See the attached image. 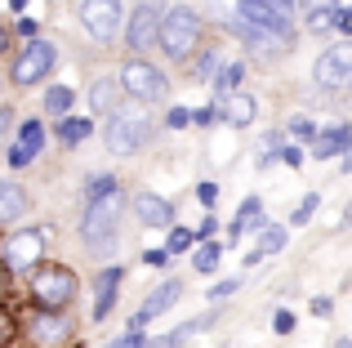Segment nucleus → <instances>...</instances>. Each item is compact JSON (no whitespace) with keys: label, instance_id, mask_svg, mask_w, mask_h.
<instances>
[{"label":"nucleus","instance_id":"obj_1","mask_svg":"<svg viewBox=\"0 0 352 348\" xmlns=\"http://www.w3.org/2000/svg\"><path fill=\"white\" fill-rule=\"evenodd\" d=\"M125 215V188L116 179H94L85 188V215H80V237H85L89 250L116 254V224Z\"/></svg>","mask_w":352,"mask_h":348},{"label":"nucleus","instance_id":"obj_2","mask_svg":"<svg viewBox=\"0 0 352 348\" xmlns=\"http://www.w3.org/2000/svg\"><path fill=\"white\" fill-rule=\"evenodd\" d=\"M201 36H206V23L192 5H170L165 14V27H161V54L170 63H192L201 50Z\"/></svg>","mask_w":352,"mask_h":348},{"label":"nucleus","instance_id":"obj_3","mask_svg":"<svg viewBox=\"0 0 352 348\" xmlns=\"http://www.w3.org/2000/svg\"><path fill=\"white\" fill-rule=\"evenodd\" d=\"M32 299L41 313H63L76 299V272L67 263H41L32 272Z\"/></svg>","mask_w":352,"mask_h":348},{"label":"nucleus","instance_id":"obj_4","mask_svg":"<svg viewBox=\"0 0 352 348\" xmlns=\"http://www.w3.org/2000/svg\"><path fill=\"white\" fill-rule=\"evenodd\" d=\"M120 85H125V94L134 98V103H147V107L170 98V76L147 58H129L125 67H120Z\"/></svg>","mask_w":352,"mask_h":348},{"label":"nucleus","instance_id":"obj_5","mask_svg":"<svg viewBox=\"0 0 352 348\" xmlns=\"http://www.w3.org/2000/svg\"><path fill=\"white\" fill-rule=\"evenodd\" d=\"M76 14H80V27H85L98 45H112L116 36H125V27H129L120 0H80Z\"/></svg>","mask_w":352,"mask_h":348},{"label":"nucleus","instance_id":"obj_6","mask_svg":"<svg viewBox=\"0 0 352 348\" xmlns=\"http://www.w3.org/2000/svg\"><path fill=\"white\" fill-rule=\"evenodd\" d=\"M147 139H152V116H143V112H116L103 130V143L112 157H134Z\"/></svg>","mask_w":352,"mask_h":348},{"label":"nucleus","instance_id":"obj_7","mask_svg":"<svg viewBox=\"0 0 352 348\" xmlns=\"http://www.w3.org/2000/svg\"><path fill=\"white\" fill-rule=\"evenodd\" d=\"M170 5L165 0H143V5L129 9V27H125V50H147V45H161V27Z\"/></svg>","mask_w":352,"mask_h":348},{"label":"nucleus","instance_id":"obj_8","mask_svg":"<svg viewBox=\"0 0 352 348\" xmlns=\"http://www.w3.org/2000/svg\"><path fill=\"white\" fill-rule=\"evenodd\" d=\"M0 259H5L9 272H32V268H41V259H45V232H41V228H18V232H9Z\"/></svg>","mask_w":352,"mask_h":348},{"label":"nucleus","instance_id":"obj_9","mask_svg":"<svg viewBox=\"0 0 352 348\" xmlns=\"http://www.w3.org/2000/svg\"><path fill=\"white\" fill-rule=\"evenodd\" d=\"M54 63H58V50H54L50 41H27L23 50H18V58H14V85H41L45 76L54 72Z\"/></svg>","mask_w":352,"mask_h":348},{"label":"nucleus","instance_id":"obj_10","mask_svg":"<svg viewBox=\"0 0 352 348\" xmlns=\"http://www.w3.org/2000/svg\"><path fill=\"white\" fill-rule=\"evenodd\" d=\"M228 32H232V36H241V41H245L250 50L267 54V58H276V54L294 50V36H281V32H272V27H258V23H250V18H241L236 9H228Z\"/></svg>","mask_w":352,"mask_h":348},{"label":"nucleus","instance_id":"obj_11","mask_svg":"<svg viewBox=\"0 0 352 348\" xmlns=\"http://www.w3.org/2000/svg\"><path fill=\"white\" fill-rule=\"evenodd\" d=\"M312 80H317L321 89H352V45H330L326 54L317 58V67H312Z\"/></svg>","mask_w":352,"mask_h":348},{"label":"nucleus","instance_id":"obj_12","mask_svg":"<svg viewBox=\"0 0 352 348\" xmlns=\"http://www.w3.org/2000/svg\"><path fill=\"white\" fill-rule=\"evenodd\" d=\"M179 295H183V281L179 277H165L156 290H147V299H143V308H138L134 317H129V331H143L152 317H161L165 308H174L179 304Z\"/></svg>","mask_w":352,"mask_h":348},{"label":"nucleus","instance_id":"obj_13","mask_svg":"<svg viewBox=\"0 0 352 348\" xmlns=\"http://www.w3.org/2000/svg\"><path fill=\"white\" fill-rule=\"evenodd\" d=\"M120 277H125V268H120V263H112V268H98V277H94V322H103V317L116 308Z\"/></svg>","mask_w":352,"mask_h":348},{"label":"nucleus","instance_id":"obj_14","mask_svg":"<svg viewBox=\"0 0 352 348\" xmlns=\"http://www.w3.org/2000/svg\"><path fill=\"white\" fill-rule=\"evenodd\" d=\"M134 215H138V224H147V228H174V206L165 197H156V192H138Z\"/></svg>","mask_w":352,"mask_h":348},{"label":"nucleus","instance_id":"obj_15","mask_svg":"<svg viewBox=\"0 0 352 348\" xmlns=\"http://www.w3.org/2000/svg\"><path fill=\"white\" fill-rule=\"evenodd\" d=\"M348 148H352V125H330V130L317 134V143H312V157H317V161H335V157L344 161Z\"/></svg>","mask_w":352,"mask_h":348},{"label":"nucleus","instance_id":"obj_16","mask_svg":"<svg viewBox=\"0 0 352 348\" xmlns=\"http://www.w3.org/2000/svg\"><path fill=\"white\" fill-rule=\"evenodd\" d=\"M120 94H125V85H120V76H98L94 80V89H89V107H94L98 116H107V121H112V116L120 112Z\"/></svg>","mask_w":352,"mask_h":348},{"label":"nucleus","instance_id":"obj_17","mask_svg":"<svg viewBox=\"0 0 352 348\" xmlns=\"http://www.w3.org/2000/svg\"><path fill=\"white\" fill-rule=\"evenodd\" d=\"M67 335H72V326L63 322L58 313H41L32 322V340L41 344V348H54V344H67Z\"/></svg>","mask_w":352,"mask_h":348},{"label":"nucleus","instance_id":"obj_18","mask_svg":"<svg viewBox=\"0 0 352 348\" xmlns=\"http://www.w3.org/2000/svg\"><path fill=\"white\" fill-rule=\"evenodd\" d=\"M281 246H285V228H281V224H263V228H258V241H254V246L245 250V263L254 268L258 259H267V254H276Z\"/></svg>","mask_w":352,"mask_h":348},{"label":"nucleus","instance_id":"obj_19","mask_svg":"<svg viewBox=\"0 0 352 348\" xmlns=\"http://www.w3.org/2000/svg\"><path fill=\"white\" fill-rule=\"evenodd\" d=\"M210 322H214V313H201V317H188V322H183V326H174L170 335H161V340H152V344H147V348H179V344L197 340V335L206 331Z\"/></svg>","mask_w":352,"mask_h":348},{"label":"nucleus","instance_id":"obj_20","mask_svg":"<svg viewBox=\"0 0 352 348\" xmlns=\"http://www.w3.org/2000/svg\"><path fill=\"white\" fill-rule=\"evenodd\" d=\"M219 116H223L232 130H241V125H250L258 116V103L250 94H232V98H223V103H219Z\"/></svg>","mask_w":352,"mask_h":348},{"label":"nucleus","instance_id":"obj_21","mask_svg":"<svg viewBox=\"0 0 352 348\" xmlns=\"http://www.w3.org/2000/svg\"><path fill=\"white\" fill-rule=\"evenodd\" d=\"M188 67H192V80H201V85H214V80L223 76V50H219V45H210V50L197 54Z\"/></svg>","mask_w":352,"mask_h":348},{"label":"nucleus","instance_id":"obj_22","mask_svg":"<svg viewBox=\"0 0 352 348\" xmlns=\"http://www.w3.org/2000/svg\"><path fill=\"white\" fill-rule=\"evenodd\" d=\"M23 215H27V192L18 183H0V228L18 224Z\"/></svg>","mask_w":352,"mask_h":348},{"label":"nucleus","instance_id":"obj_23","mask_svg":"<svg viewBox=\"0 0 352 348\" xmlns=\"http://www.w3.org/2000/svg\"><path fill=\"white\" fill-rule=\"evenodd\" d=\"M72 103H76V89H67V85L45 89V116H63V121H67Z\"/></svg>","mask_w":352,"mask_h":348},{"label":"nucleus","instance_id":"obj_24","mask_svg":"<svg viewBox=\"0 0 352 348\" xmlns=\"http://www.w3.org/2000/svg\"><path fill=\"white\" fill-rule=\"evenodd\" d=\"M58 134H63V143H67V148H72V143H85L89 134H94V121H89V116H67Z\"/></svg>","mask_w":352,"mask_h":348},{"label":"nucleus","instance_id":"obj_25","mask_svg":"<svg viewBox=\"0 0 352 348\" xmlns=\"http://www.w3.org/2000/svg\"><path fill=\"white\" fill-rule=\"evenodd\" d=\"M241 80H245V67H241V63H228L223 67V76L214 80V89H219V103H223V98H232V94H241Z\"/></svg>","mask_w":352,"mask_h":348},{"label":"nucleus","instance_id":"obj_26","mask_svg":"<svg viewBox=\"0 0 352 348\" xmlns=\"http://www.w3.org/2000/svg\"><path fill=\"white\" fill-rule=\"evenodd\" d=\"M219 259H223V241H206L197 250V259H192V268L197 272H219Z\"/></svg>","mask_w":352,"mask_h":348},{"label":"nucleus","instance_id":"obj_27","mask_svg":"<svg viewBox=\"0 0 352 348\" xmlns=\"http://www.w3.org/2000/svg\"><path fill=\"white\" fill-rule=\"evenodd\" d=\"M18 148L41 152V148H45V125H41V121H23V130H18Z\"/></svg>","mask_w":352,"mask_h":348},{"label":"nucleus","instance_id":"obj_28","mask_svg":"<svg viewBox=\"0 0 352 348\" xmlns=\"http://www.w3.org/2000/svg\"><path fill=\"white\" fill-rule=\"evenodd\" d=\"M192 246H197V232H188V228L174 224V228H170V241H165V250H170V254H188Z\"/></svg>","mask_w":352,"mask_h":348},{"label":"nucleus","instance_id":"obj_29","mask_svg":"<svg viewBox=\"0 0 352 348\" xmlns=\"http://www.w3.org/2000/svg\"><path fill=\"white\" fill-rule=\"evenodd\" d=\"M317 206H321V192H308V197L294 206V215H290V228H299V224H308L312 215H317Z\"/></svg>","mask_w":352,"mask_h":348},{"label":"nucleus","instance_id":"obj_30","mask_svg":"<svg viewBox=\"0 0 352 348\" xmlns=\"http://www.w3.org/2000/svg\"><path fill=\"white\" fill-rule=\"evenodd\" d=\"M258 215H263V201H258V197H245V201H241V210H236V224L250 228V219L258 224Z\"/></svg>","mask_w":352,"mask_h":348},{"label":"nucleus","instance_id":"obj_31","mask_svg":"<svg viewBox=\"0 0 352 348\" xmlns=\"http://www.w3.org/2000/svg\"><path fill=\"white\" fill-rule=\"evenodd\" d=\"M241 290V277H223V281H214V286H210V304H223L228 295H236Z\"/></svg>","mask_w":352,"mask_h":348},{"label":"nucleus","instance_id":"obj_32","mask_svg":"<svg viewBox=\"0 0 352 348\" xmlns=\"http://www.w3.org/2000/svg\"><path fill=\"white\" fill-rule=\"evenodd\" d=\"M299 9L308 14V23H312V18H321V14H335L339 0H299Z\"/></svg>","mask_w":352,"mask_h":348},{"label":"nucleus","instance_id":"obj_33","mask_svg":"<svg viewBox=\"0 0 352 348\" xmlns=\"http://www.w3.org/2000/svg\"><path fill=\"white\" fill-rule=\"evenodd\" d=\"M14 130H18V112L14 107H0V148L14 139Z\"/></svg>","mask_w":352,"mask_h":348},{"label":"nucleus","instance_id":"obj_34","mask_svg":"<svg viewBox=\"0 0 352 348\" xmlns=\"http://www.w3.org/2000/svg\"><path fill=\"white\" fill-rule=\"evenodd\" d=\"M147 344H152V340H147L143 331H125V335H120V340H112V344H103V348H147Z\"/></svg>","mask_w":352,"mask_h":348},{"label":"nucleus","instance_id":"obj_35","mask_svg":"<svg viewBox=\"0 0 352 348\" xmlns=\"http://www.w3.org/2000/svg\"><path fill=\"white\" fill-rule=\"evenodd\" d=\"M165 121L174 125V130H188V125H197V112H188V107H170V116Z\"/></svg>","mask_w":352,"mask_h":348},{"label":"nucleus","instance_id":"obj_36","mask_svg":"<svg viewBox=\"0 0 352 348\" xmlns=\"http://www.w3.org/2000/svg\"><path fill=\"white\" fill-rule=\"evenodd\" d=\"M294 322H299V317H294L290 308H281V313L272 317V331H276V335H290V331H294Z\"/></svg>","mask_w":352,"mask_h":348},{"label":"nucleus","instance_id":"obj_37","mask_svg":"<svg viewBox=\"0 0 352 348\" xmlns=\"http://www.w3.org/2000/svg\"><path fill=\"white\" fill-rule=\"evenodd\" d=\"M197 197H201V206H214L219 201V183H197Z\"/></svg>","mask_w":352,"mask_h":348},{"label":"nucleus","instance_id":"obj_38","mask_svg":"<svg viewBox=\"0 0 352 348\" xmlns=\"http://www.w3.org/2000/svg\"><path fill=\"white\" fill-rule=\"evenodd\" d=\"M170 259H174L170 250H147V254H143V263H147V268H165Z\"/></svg>","mask_w":352,"mask_h":348},{"label":"nucleus","instance_id":"obj_39","mask_svg":"<svg viewBox=\"0 0 352 348\" xmlns=\"http://www.w3.org/2000/svg\"><path fill=\"white\" fill-rule=\"evenodd\" d=\"M290 134H299V139H312L317 130H312V121H308V116H294V121H290Z\"/></svg>","mask_w":352,"mask_h":348},{"label":"nucleus","instance_id":"obj_40","mask_svg":"<svg viewBox=\"0 0 352 348\" xmlns=\"http://www.w3.org/2000/svg\"><path fill=\"white\" fill-rule=\"evenodd\" d=\"M281 161H285V166H290V170H299V166H303V148H294V143H285Z\"/></svg>","mask_w":352,"mask_h":348},{"label":"nucleus","instance_id":"obj_41","mask_svg":"<svg viewBox=\"0 0 352 348\" xmlns=\"http://www.w3.org/2000/svg\"><path fill=\"white\" fill-rule=\"evenodd\" d=\"M335 27L344 36H352V5H339V18H335Z\"/></svg>","mask_w":352,"mask_h":348},{"label":"nucleus","instance_id":"obj_42","mask_svg":"<svg viewBox=\"0 0 352 348\" xmlns=\"http://www.w3.org/2000/svg\"><path fill=\"white\" fill-rule=\"evenodd\" d=\"M214 121H223V116H219V103H210V107L197 112V125H214Z\"/></svg>","mask_w":352,"mask_h":348},{"label":"nucleus","instance_id":"obj_43","mask_svg":"<svg viewBox=\"0 0 352 348\" xmlns=\"http://www.w3.org/2000/svg\"><path fill=\"white\" fill-rule=\"evenodd\" d=\"M214 232H219V219H201V228H197L201 241H214Z\"/></svg>","mask_w":352,"mask_h":348},{"label":"nucleus","instance_id":"obj_44","mask_svg":"<svg viewBox=\"0 0 352 348\" xmlns=\"http://www.w3.org/2000/svg\"><path fill=\"white\" fill-rule=\"evenodd\" d=\"M312 313H317V317H330V313H335V299L317 295V299H312Z\"/></svg>","mask_w":352,"mask_h":348},{"label":"nucleus","instance_id":"obj_45","mask_svg":"<svg viewBox=\"0 0 352 348\" xmlns=\"http://www.w3.org/2000/svg\"><path fill=\"white\" fill-rule=\"evenodd\" d=\"M9 335H14V322H9V313H5V308H0V348L9 344Z\"/></svg>","mask_w":352,"mask_h":348},{"label":"nucleus","instance_id":"obj_46","mask_svg":"<svg viewBox=\"0 0 352 348\" xmlns=\"http://www.w3.org/2000/svg\"><path fill=\"white\" fill-rule=\"evenodd\" d=\"M18 36H27V41H36V23H32V18H23V23H18Z\"/></svg>","mask_w":352,"mask_h":348},{"label":"nucleus","instance_id":"obj_47","mask_svg":"<svg viewBox=\"0 0 352 348\" xmlns=\"http://www.w3.org/2000/svg\"><path fill=\"white\" fill-rule=\"evenodd\" d=\"M339 170H344V174H352V148H348V157L339 161Z\"/></svg>","mask_w":352,"mask_h":348},{"label":"nucleus","instance_id":"obj_48","mask_svg":"<svg viewBox=\"0 0 352 348\" xmlns=\"http://www.w3.org/2000/svg\"><path fill=\"white\" fill-rule=\"evenodd\" d=\"M339 232H352V210L344 215V224H339Z\"/></svg>","mask_w":352,"mask_h":348},{"label":"nucleus","instance_id":"obj_49","mask_svg":"<svg viewBox=\"0 0 352 348\" xmlns=\"http://www.w3.org/2000/svg\"><path fill=\"white\" fill-rule=\"evenodd\" d=\"M27 5V0H9V9H23Z\"/></svg>","mask_w":352,"mask_h":348},{"label":"nucleus","instance_id":"obj_50","mask_svg":"<svg viewBox=\"0 0 352 348\" xmlns=\"http://www.w3.org/2000/svg\"><path fill=\"white\" fill-rule=\"evenodd\" d=\"M5 45H9V36H5V32H0V50H5Z\"/></svg>","mask_w":352,"mask_h":348}]
</instances>
